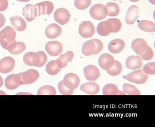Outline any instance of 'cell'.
Instances as JSON below:
<instances>
[{
	"instance_id": "obj_1",
	"label": "cell",
	"mask_w": 155,
	"mask_h": 127,
	"mask_svg": "<svg viewBox=\"0 0 155 127\" xmlns=\"http://www.w3.org/2000/svg\"><path fill=\"white\" fill-rule=\"evenodd\" d=\"M16 35L14 28L10 26L5 27L0 31V44L2 46L8 50L12 43L16 42Z\"/></svg>"
},
{
	"instance_id": "obj_2",
	"label": "cell",
	"mask_w": 155,
	"mask_h": 127,
	"mask_svg": "<svg viewBox=\"0 0 155 127\" xmlns=\"http://www.w3.org/2000/svg\"><path fill=\"white\" fill-rule=\"evenodd\" d=\"M148 75L143 72L142 70L134 71L127 75H123V78L130 82L137 84H143L147 81Z\"/></svg>"
},
{
	"instance_id": "obj_3",
	"label": "cell",
	"mask_w": 155,
	"mask_h": 127,
	"mask_svg": "<svg viewBox=\"0 0 155 127\" xmlns=\"http://www.w3.org/2000/svg\"><path fill=\"white\" fill-rule=\"evenodd\" d=\"M108 11L106 5L101 4L94 5L90 10L91 16L95 20L100 21L107 16Z\"/></svg>"
},
{
	"instance_id": "obj_4",
	"label": "cell",
	"mask_w": 155,
	"mask_h": 127,
	"mask_svg": "<svg viewBox=\"0 0 155 127\" xmlns=\"http://www.w3.org/2000/svg\"><path fill=\"white\" fill-rule=\"evenodd\" d=\"M95 27L90 21H85L80 24L79 33L84 38L92 37L95 33Z\"/></svg>"
},
{
	"instance_id": "obj_5",
	"label": "cell",
	"mask_w": 155,
	"mask_h": 127,
	"mask_svg": "<svg viewBox=\"0 0 155 127\" xmlns=\"http://www.w3.org/2000/svg\"><path fill=\"white\" fill-rule=\"evenodd\" d=\"M37 16L51 14L54 10V5L49 1H44L35 5Z\"/></svg>"
},
{
	"instance_id": "obj_6",
	"label": "cell",
	"mask_w": 155,
	"mask_h": 127,
	"mask_svg": "<svg viewBox=\"0 0 155 127\" xmlns=\"http://www.w3.org/2000/svg\"><path fill=\"white\" fill-rule=\"evenodd\" d=\"M21 80V84H29L35 82L39 77L38 72L33 69L28 70L25 72L19 73Z\"/></svg>"
},
{
	"instance_id": "obj_7",
	"label": "cell",
	"mask_w": 155,
	"mask_h": 127,
	"mask_svg": "<svg viewBox=\"0 0 155 127\" xmlns=\"http://www.w3.org/2000/svg\"><path fill=\"white\" fill-rule=\"evenodd\" d=\"M71 16V15L69 11L64 8L57 9L54 13L55 21L61 25L68 23L69 21Z\"/></svg>"
},
{
	"instance_id": "obj_8",
	"label": "cell",
	"mask_w": 155,
	"mask_h": 127,
	"mask_svg": "<svg viewBox=\"0 0 155 127\" xmlns=\"http://www.w3.org/2000/svg\"><path fill=\"white\" fill-rule=\"evenodd\" d=\"M63 47L58 41H51L45 46V50L51 56H59L63 51Z\"/></svg>"
},
{
	"instance_id": "obj_9",
	"label": "cell",
	"mask_w": 155,
	"mask_h": 127,
	"mask_svg": "<svg viewBox=\"0 0 155 127\" xmlns=\"http://www.w3.org/2000/svg\"><path fill=\"white\" fill-rule=\"evenodd\" d=\"M62 82L67 88L70 90H75L80 85V79L76 73H69L65 75Z\"/></svg>"
},
{
	"instance_id": "obj_10",
	"label": "cell",
	"mask_w": 155,
	"mask_h": 127,
	"mask_svg": "<svg viewBox=\"0 0 155 127\" xmlns=\"http://www.w3.org/2000/svg\"><path fill=\"white\" fill-rule=\"evenodd\" d=\"M104 28L109 33H117L119 31L122 27L120 20L117 18H110L104 21Z\"/></svg>"
},
{
	"instance_id": "obj_11",
	"label": "cell",
	"mask_w": 155,
	"mask_h": 127,
	"mask_svg": "<svg viewBox=\"0 0 155 127\" xmlns=\"http://www.w3.org/2000/svg\"><path fill=\"white\" fill-rule=\"evenodd\" d=\"M140 14V9L137 6L131 5L129 7L126 16V22L127 24H132L135 23L138 19Z\"/></svg>"
},
{
	"instance_id": "obj_12",
	"label": "cell",
	"mask_w": 155,
	"mask_h": 127,
	"mask_svg": "<svg viewBox=\"0 0 155 127\" xmlns=\"http://www.w3.org/2000/svg\"><path fill=\"white\" fill-rule=\"evenodd\" d=\"M84 73L86 79L90 81L97 80L101 75L98 68L92 64L85 67L84 69Z\"/></svg>"
},
{
	"instance_id": "obj_13",
	"label": "cell",
	"mask_w": 155,
	"mask_h": 127,
	"mask_svg": "<svg viewBox=\"0 0 155 127\" xmlns=\"http://www.w3.org/2000/svg\"><path fill=\"white\" fill-rule=\"evenodd\" d=\"M15 61L13 58L7 56L0 60V72L7 73L10 72L14 69Z\"/></svg>"
},
{
	"instance_id": "obj_14",
	"label": "cell",
	"mask_w": 155,
	"mask_h": 127,
	"mask_svg": "<svg viewBox=\"0 0 155 127\" xmlns=\"http://www.w3.org/2000/svg\"><path fill=\"white\" fill-rule=\"evenodd\" d=\"M5 86L9 90L17 89L21 84V80L19 74H12L7 77L5 81Z\"/></svg>"
},
{
	"instance_id": "obj_15",
	"label": "cell",
	"mask_w": 155,
	"mask_h": 127,
	"mask_svg": "<svg viewBox=\"0 0 155 127\" xmlns=\"http://www.w3.org/2000/svg\"><path fill=\"white\" fill-rule=\"evenodd\" d=\"M114 57L111 54L104 53L101 54L98 60L99 66L103 70H110L115 63Z\"/></svg>"
},
{
	"instance_id": "obj_16",
	"label": "cell",
	"mask_w": 155,
	"mask_h": 127,
	"mask_svg": "<svg viewBox=\"0 0 155 127\" xmlns=\"http://www.w3.org/2000/svg\"><path fill=\"white\" fill-rule=\"evenodd\" d=\"M148 46L147 41L141 38L135 39L131 43V48L138 55L145 52Z\"/></svg>"
},
{
	"instance_id": "obj_17",
	"label": "cell",
	"mask_w": 155,
	"mask_h": 127,
	"mask_svg": "<svg viewBox=\"0 0 155 127\" xmlns=\"http://www.w3.org/2000/svg\"><path fill=\"white\" fill-rule=\"evenodd\" d=\"M48 60V56L44 52L40 51L37 53L34 52L31 60L32 66L42 67L47 63Z\"/></svg>"
},
{
	"instance_id": "obj_18",
	"label": "cell",
	"mask_w": 155,
	"mask_h": 127,
	"mask_svg": "<svg viewBox=\"0 0 155 127\" xmlns=\"http://www.w3.org/2000/svg\"><path fill=\"white\" fill-rule=\"evenodd\" d=\"M61 31L62 29L58 24L52 23L47 27L45 31V34L48 39H55L61 35Z\"/></svg>"
},
{
	"instance_id": "obj_19",
	"label": "cell",
	"mask_w": 155,
	"mask_h": 127,
	"mask_svg": "<svg viewBox=\"0 0 155 127\" xmlns=\"http://www.w3.org/2000/svg\"><path fill=\"white\" fill-rule=\"evenodd\" d=\"M125 47L124 41L120 39H116L111 41L109 43L108 49L110 52L113 54H118L121 52Z\"/></svg>"
},
{
	"instance_id": "obj_20",
	"label": "cell",
	"mask_w": 155,
	"mask_h": 127,
	"mask_svg": "<svg viewBox=\"0 0 155 127\" xmlns=\"http://www.w3.org/2000/svg\"><path fill=\"white\" fill-rule=\"evenodd\" d=\"M126 67L131 70L140 69L143 65L142 59L140 56H130L127 59L126 62Z\"/></svg>"
},
{
	"instance_id": "obj_21",
	"label": "cell",
	"mask_w": 155,
	"mask_h": 127,
	"mask_svg": "<svg viewBox=\"0 0 155 127\" xmlns=\"http://www.w3.org/2000/svg\"><path fill=\"white\" fill-rule=\"evenodd\" d=\"M81 90L85 93L90 95H95L99 92V85L94 82H90L82 84L80 87Z\"/></svg>"
},
{
	"instance_id": "obj_22",
	"label": "cell",
	"mask_w": 155,
	"mask_h": 127,
	"mask_svg": "<svg viewBox=\"0 0 155 127\" xmlns=\"http://www.w3.org/2000/svg\"><path fill=\"white\" fill-rule=\"evenodd\" d=\"M74 56V53L71 51H68L64 54H61L56 60L57 65L61 69L66 68L68 65V63L72 60Z\"/></svg>"
},
{
	"instance_id": "obj_23",
	"label": "cell",
	"mask_w": 155,
	"mask_h": 127,
	"mask_svg": "<svg viewBox=\"0 0 155 127\" xmlns=\"http://www.w3.org/2000/svg\"><path fill=\"white\" fill-rule=\"evenodd\" d=\"M22 13L25 19L29 22L32 21L37 17L36 8L33 5L28 4L25 5L22 10Z\"/></svg>"
},
{
	"instance_id": "obj_24",
	"label": "cell",
	"mask_w": 155,
	"mask_h": 127,
	"mask_svg": "<svg viewBox=\"0 0 155 127\" xmlns=\"http://www.w3.org/2000/svg\"><path fill=\"white\" fill-rule=\"evenodd\" d=\"M10 21L14 29L19 31H22L26 29L27 23L25 20L19 16H14L10 18Z\"/></svg>"
},
{
	"instance_id": "obj_25",
	"label": "cell",
	"mask_w": 155,
	"mask_h": 127,
	"mask_svg": "<svg viewBox=\"0 0 155 127\" xmlns=\"http://www.w3.org/2000/svg\"><path fill=\"white\" fill-rule=\"evenodd\" d=\"M96 50V44L93 39L85 42L81 50L83 54L87 56L95 54Z\"/></svg>"
},
{
	"instance_id": "obj_26",
	"label": "cell",
	"mask_w": 155,
	"mask_h": 127,
	"mask_svg": "<svg viewBox=\"0 0 155 127\" xmlns=\"http://www.w3.org/2000/svg\"><path fill=\"white\" fill-rule=\"evenodd\" d=\"M103 94L105 95H125L126 93L119 90L117 86L113 83L106 84L103 89Z\"/></svg>"
},
{
	"instance_id": "obj_27",
	"label": "cell",
	"mask_w": 155,
	"mask_h": 127,
	"mask_svg": "<svg viewBox=\"0 0 155 127\" xmlns=\"http://www.w3.org/2000/svg\"><path fill=\"white\" fill-rule=\"evenodd\" d=\"M138 26L140 29L147 32H154L155 31V23L148 20H141L138 23Z\"/></svg>"
},
{
	"instance_id": "obj_28",
	"label": "cell",
	"mask_w": 155,
	"mask_h": 127,
	"mask_svg": "<svg viewBox=\"0 0 155 127\" xmlns=\"http://www.w3.org/2000/svg\"><path fill=\"white\" fill-rule=\"evenodd\" d=\"M26 46L22 42H15L8 48V50L12 54H18L26 50Z\"/></svg>"
},
{
	"instance_id": "obj_29",
	"label": "cell",
	"mask_w": 155,
	"mask_h": 127,
	"mask_svg": "<svg viewBox=\"0 0 155 127\" xmlns=\"http://www.w3.org/2000/svg\"><path fill=\"white\" fill-rule=\"evenodd\" d=\"M107 9V15L109 16H116L118 15L120 11V8L117 4L112 2H110L106 5Z\"/></svg>"
},
{
	"instance_id": "obj_30",
	"label": "cell",
	"mask_w": 155,
	"mask_h": 127,
	"mask_svg": "<svg viewBox=\"0 0 155 127\" xmlns=\"http://www.w3.org/2000/svg\"><path fill=\"white\" fill-rule=\"evenodd\" d=\"M46 71L50 75H55L60 72L61 69L57 65L56 60L50 61L46 66Z\"/></svg>"
},
{
	"instance_id": "obj_31",
	"label": "cell",
	"mask_w": 155,
	"mask_h": 127,
	"mask_svg": "<svg viewBox=\"0 0 155 127\" xmlns=\"http://www.w3.org/2000/svg\"><path fill=\"white\" fill-rule=\"evenodd\" d=\"M123 90L125 93L130 95H140L141 94L140 91L134 85L126 83L123 85Z\"/></svg>"
},
{
	"instance_id": "obj_32",
	"label": "cell",
	"mask_w": 155,
	"mask_h": 127,
	"mask_svg": "<svg viewBox=\"0 0 155 127\" xmlns=\"http://www.w3.org/2000/svg\"><path fill=\"white\" fill-rule=\"evenodd\" d=\"M123 67L122 64L118 61L115 60V63L112 67L110 70H107V72L111 76H117L122 72Z\"/></svg>"
},
{
	"instance_id": "obj_33",
	"label": "cell",
	"mask_w": 155,
	"mask_h": 127,
	"mask_svg": "<svg viewBox=\"0 0 155 127\" xmlns=\"http://www.w3.org/2000/svg\"><path fill=\"white\" fill-rule=\"evenodd\" d=\"M57 91L53 86L50 85H45L40 88L38 90L37 94L38 95H56Z\"/></svg>"
},
{
	"instance_id": "obj_34",
	"label": "cell",
	"mask_w": 155,
	"mask_h": 127,
	"mask_svg": "<svg viewBox=\"0 0 155 127\" xmlns=\"http://www.w3.org/2000/svg\"><path fill=\"white\" fill-rule=\"evenodd\" d=\"M91 0H75L74 5L77 9L80 10H85L89 7Z\"/></svg>"
},
{
	"instance_id": "obj_35",
	"label": "cell",
	"mask_w": 155,
	"mask_h": 127,
	"mask_svg": "<svg viewBox=\"0 0 155 127\" xmlns=\"http://www.w3.org/2000/svg\"><path fill=\"white\" fill-rule=\"evenodd\" d=\"M138 56H140L142 60L146 61L150 60L154 57V51L152 48L148 46L145 52L143 53L142 54H140Z\"/></svg>"
},
{
	"instance_id": "obj_36",
	"label": "cell",
	"mask_w": 155,
	"mask_h": 127,
	"mask_svg": "<svg viewBox=\"0 0 155 127\" xmlns=\"http://www.w3.org/2000/svg\"><path fill=\"white\" fill-rule=\"evenodd\" d=\"M143 72L146 74H155V63L154 62L148 63L143 67Z\"/></svg>"
},
{
	"instance_id": "obj_37",
	"label": "cell",
	"mask_w": 155,
	"mask_h": 127,
	"mask_svg": "<svg viewBox=\"0 0 155 127\" xmlns=\"http://www.w3.org/2000/svg\"><path fill=\"white\" fill-rule=\"evenodd\" d=\"M58 89L60 92L63 95H71L74 92V90H70V89H68L66 86H65V85L63 84L62 81L60 82L59 83Z\"/></svg>"
},
{
	"instance_id": "obj_38",
	"label": "cell",
	"mask_w": 155,
	"mask_h": 127,
	"mask_svg": "<svg viewBox=\"0 0 155 127\" xmlns=\"http://www.w3.org/2000/svg\"><path fill=\"white\" fill-rule=\"evenodd\" d=\"M104 21H103L98 24L97 27V32L99 35L105 36L108 35L110 33L105 30L104 26Z\"/></svg>"
},
{
	"instance_id": "obj_39",
	"label": "cell",
	"mask_w": 155,
	"mask_h": 127,
	"mask_svg": "<svg viewBox=\"0 0 155 127\" xmlns=\"http://www.w3.org/2000/svg\"><path fill=\"white\" fill-rule=\"evenodd\" d=\"M33 53L34 52H29L27 53L24 54V56H23V61L27 65L32 66L31 60H32Z\"/></svg>"
},
{
	"instance_id": "obj_40",
	"label": "cell",
	"mask_w": 155,
	"mask_h": 127,
	"mask_svg": "<svg viewBox=\"0 0 155 127\" xmlns=\"http://www.w3.org/2000/svg\"><path fill=\"white\" fill-rule=\"evenodd\" d=\"M96 44V50L95 54H98L102 51L103 49V44L101 40L97 39H93Z\"/></svg>"
},
{
	"instance_id": "obj_41",
	"label": "cell",
	"mask_w": 155,
	"mask_h": 127,
	"mask_svg": "<svg viewBox=\"0 0 155 127\" xmlns=\"http://www.w3.org/2000/svg\"><path fill=\"white\" fill-rule=\"evenodd\" d=\"M8 6V0H0V11H4Z\"/></svg>"
},
{
	"instance_id": "obj_42",
	"label": "cell",
	"mask_w": 155,
	"mask_h": 127,
	"mask_svg": "<svg viewBox=\"0 0 155 127\" xmlns=\"http://www.w3.org/2000/svg\"><path fill=\"white\" fill-rule=\"evenodd\" d=\"M6 23V18L2 14L0 13V28H2Z\"/></svg>"
},
{
	"instance_id": "obj_43",
	"label": "cell",
	"mask_w": 155,
	"mask_h": 127,
	"mask_svg": "<svg viewBox=\"0 0 155 127\" xmlns=\"http://www.w3.org/2000/svg\"><path fill=\"white\" fill-rule=\"evenodd\" d=\"M3 79H2V76L0 75V87H1L3 85Z\"/></svg>"
},
{
	"instance_id": "obj_44",
	"label": "cell",
	"mask_w": 155,
	"mask_h": 127,
	"mask_svg": "<svg viewBox=\"0 0 155 127\" xmlns=\"http://www.w3.org/2000/svg\"><path fill=\"white\" fill-rule=\"evenodd\" d=\"M19 2H29L30 0H17Z\"/></svg>"
},
{
	"instance_id": "obj_45",
	"label": "cell",
	"mask_w": 155,
	"mask_h": 127,
	"mask_svg": "<svg viewBox=\"0 0 155 127\" xmlns=\"http://www.w3.org/2000/svg\"><path fill=\"white\" fill-rule=\"evenodd\" d=\"M149 1L150 2V3L152 4H155V0H149Z\"/></svg>"
},
{
	"instance_id": "obj_46",
	"label": "cell",
	"mask_w": 155,
	"mask_h": 127,
	"mask_svg": "<svg viewBox=\"0 0 155 127\" xmlns=\"http://www.w3.org/2000/svg\"><path fill=\"white\" fill-rule=\"evenodd\" d=\"M130 2H139L140 0H129Z\"/></svg>"
},
{
	"instance_id": "obj_47",
	"label": "cell",
	"mask_w": 155,
	"mask_h": 127,
	"mask_svg": "<svg viewBox=\"0 0 155 127\" xmlns=\"http://www.w3.org/2000/svg\"><path fill=\"white\" fill-rule=\"evenodd\" d=\"M113 1H117V0H113Z\"/></svg>"
}]
</instances>
